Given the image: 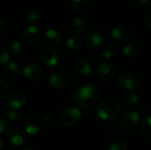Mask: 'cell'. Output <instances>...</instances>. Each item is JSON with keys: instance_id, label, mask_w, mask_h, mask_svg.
<instances>
[{"instance_id": "cell-5", "label": "cell", "mask_w": 151, "mask_h": 150, "mask_svg": "<svg viewBox=\"0 0 151 150\" xmlns=\"http://www.w3.org/2000/svg\"><path fill=\"white\" fill-rule=\"evenodd\" d=\"M22 38L24 42L28 46H35L40 40V31L37 27L31 25L25 28Z\"/></svg>"}, {"instance_id": "cell-1", "label": "cell", "mask_w": 151, "mask_h": 150, "mask_svg": "<svg viewBox=\"0 0 151 150\" xmlns=\"http://www.w3.org/2000/svg\"><path fill=\"white\" fill-rule=\"evenodd\" d=\"M73 102L79 106L90 109L96 105L99 101V94L97 89L90 84H83L79 86L73 94Z\"/></svg>"}, {"instance_id": "cell-24", "label": "cell", "mask_w": 151, "mask_h": 150, "mask_svg": "<svg viewBox=\"0 0 151 150\" xmlns=\"http://www.w3.org/2000/svg\"><path fill=\"white\" fill-rule=\"evenodd\" d=\"M6 118L8 119V121L12 124H17L19 123L21 118H22V116L21 114L17 111V110H9L7 112H6Z\"/></svg>"}, {"instance_id": "cell-26", "label": "cell", "mask_w": 151, "mask_h": 150, "mask_svg": "<svg viewBox=\"0 0 151 150\" xmlns=\"http://www.w3.org/2000/svg\"><path fill=\"white\" fill-rule=\"evenodd\" d=\"M138 101H139V96L135 93H133V92H130L129 94H127L125 98L126 103L130 107H134L138 103Z\"/></svg>"}, {"instance_id": "cell-3", "label": "cell", "mask_w": 151, "mask_h": 150, "mask_svg": "<svg viewBox=\"0 0 151 150\" xmlns=\"http://www.w3.org/2000/svg\"><path fill=\"white\" fill-rule=\"evenodd\" d=\"M82 112L77 108H67L61 114V122L67 126L76 125L81 118Z\"/></svg>"}, {"instance_id": "cell-17", "label": "cell", "mask_w": 151, "mask_h": 150, "mask_svg": "<svg viewBox=\"0 0 151 150\" xmlns=\"http://www.w3.org/2000/svg\"><path fill=\"white\" fill-rule=\"evenodd\" d=\"M50 85L55 88H64L67 83V79L64 73L61 72H56L53 73L49 80Z\"/></svg>"}, {"instance_id": "cell-8", "label": "cell", "mask_w": 151, "mask_h": 150, "mask_svg": "<svg viewBox=\"0 0 151 150\" xmlns=\"http://www.w3.org/2000/svg\"><path fill=\"white\" fill-rule=\"evenodd\" d=\"M42 118L39 116L33 115L27 119L25 123V129L28 134L35 135L41 131V129L42 128Z\"/></svg>"}, {"instance_id": "cell-36", "label": "cell", "mask_w": 151, "mask_h": 150, "mask_svg": "<svg viewBox=\"0 0 151 150\" xmlns=\"http://www.w3.org/2000/svg\"><path fill=\"white\" fill-rule=\"evenodd\" d=\"M4 29H5V24H4V22L0 19V34H2V33L4 31Z\"/></svg>"}, {"instance_id": "cell-7", "label": "cell", "mask_w": 151, "mask_h": 150, "mask_svg": "<svg viewBox=\"0 0 151 150\" xmlns=\"http://www.w3.org/2000/svg\"><path fill=\"white\" fill-rule=\"evenodd\" d=\"M104 42V36L103 34L96 30L89 31L84 38L85 45L91 50H95L99 48Z\"/></svg>"}, {"instance_id": "cell-30", "label": "cell", "mask_w": 151, "mask_h": 150, "mask_svg": "<svg viewBox=\"0 0 151 150\" xmlns=\"http://www.w3.org/2000/svg\"><path fill=\"white\" fill-rule=\"evenodd\" d=\"M113 54V49L111 46H105L101 50V57L104 59H109L111 57Z\"/></svg>"}, {"instance_id": "cell-25", "label": "cell", "mask_w": 151, "mask_h": 150, "mask_svg": "<svg viewBox=\"0 0 151 150\" xmlns=\"http://www.w3.org/2000/svg\"><path fill=\"white\" fill-rule=\"evenodd\" d=\"M127 145L125 141L117 139L114 140L109 146V150H127Z\"/></svg>"}, {"instance_id": "cell-21", "label": "cell", "mask_w": 151, "mask_h": 150, "mask_svg": "<svg viewBox=\"0 0 151 150\" xmlns=\"http://www.w3.org/2000/svg\"><path fill=\"white\" fill-rule=\"evenodd\" d=\"M72 29L75 33H82L86 29V22L81 17H76L73 19L71 24Z\"/></svg>"}, {"instance_id": "cell-16", "label": "cell", "mask_w": 151, "mask_h": 150, "mask_svg": "<svg viewBox=\"0 0 151 150\" xmlns=\"http://www.w3.org/2000/svg\"><path fill=\"white\" fill-rule=\"evenodd\" d=\"M73 67H74V71L78 74L82 75V76L88 75L91 72V65H90V64L86 59H83V58L76 60V62L74 63Z\"/></svg>"}, {"instance_id": "cell-2", "label": "cell", "mask_w": 151, "mask_h": 150, "mask_svg": "<svg viewBox=\"0 0 151 150\" xmlns=\"http://www.w3.org/2000/svg\"><path fill=\"white\" fill-rule=\"evenodd\" d=\"M120 111L121 106L118 100L113 98H106L99 103L97 114L101 119L111 121L120 113Z\"/></svg>"}, {"instance_id": "cell-10", "label": "cell", "mask_w": 151, "mask_h": 150, "mask_svg": "<svg viewBox=\"0 0 151 150\" xmlns=\"http://www.w3.org/2000/svg\"><path fill=\"white\" fill-rule=\"evenodd\" d=\"M42 41L49 47H58L61 44L62 38L58 31L48 29L42 34Z\"/></svg>"}, {"instance_id": "cell-28", "label": "cell", "mask_w": 151, "mask_h": 150, "mask_svg": "<svg viewBox=\"0 0 151 150\" xmlns=\"http://www.w3.org/2000/svg\"><path fill=\"white\" fill-rule=\"evenodd\" d=\"M40 13L37 11H30L26 17V20L28 23H35L40 19Z\"/></svg>"}, {"instance_id": "cell-15", "label": "cell", "mask_w": 151, "mask_h": 150, "mask_svg": "<svg viewBox=\"0 0 151 150\" xmlns=\"http://www.w3.org/2000/svg\"><path fill=\"white\" fill-rule=\"evenodd\" d=\"M26 103V96L22 92L17 91L9 97V104L13 110H19Z\"/></svg>"}, {"instance_id": "cell-20", "label": "cell", "mask_w": 151, "mask_h": 150, "mask_svg": "<svg viewBox=\"0 0 151 150\" xmlns=\"http://www.w3.org/2000/svg\"><path fill=\"white\" fill-rule=\"evenodd\" d=\"M73 9L78 12H86L90 6L89 0H72Z\"/></svg>"}, {"instance_id": "cell-35", "label": "cell", "mask_w": 151, "mask_h": 150, "mask_svg": "<svg viewBox=\"0 0 151 150\" xmlns=\"http://www.w3.org/2000/svg\"><path fill=\"white\" fill-rule=\"evenodd\" d=\"M6 129V124L4 122V120L0 118V133H3Z\"/></svg>"}, {"instance_id": "cell-12", "label": "cell", "mask_w": 151, "mask_h": 150, "mask_svg": "<svg viewBox=\"0 0 151 150\" xmlns=\"http://www.w3.org/2000/svg\"><path fill=\"white\" fill-rule=\"evenodd\" d=\"M8 141L14 146H20L26 142L27 137L25 133L18 128H12L7 133Z\"/></svg>"}, {"instance_id": "cell-27", "label": "cell", "mask_w": 151, "mask_h": 150, "mask_svg": "<svg viewBox=\"0 0 151 150\" xmlns=\"http://www.w3.org/2000/svg\"><path fill=\"white\" fill-rule=\"evenodd\" d=\"M23 48H22V45L19 42H14L10 44L9 46V53L13 55V56H16V55H19V53H21Z\"/></svg>"}, {"instance_id": "cell-19", "label": "cell", "mask_w": 151, "mask_h": 150, "mask_svg": "<svg viewBox=\"0 0 151 150\" xmlns=\"http://www.w3.org/2000/svg\"><path fill=\"white\" fill-rule=\"evenodd\" d=\"M141 131L145 137L151 138V115L145 116L141 120Z\"/></svg>"}, {"instance_id": "cell-18", "label": "cell", "mask_w": 151, "mask_h": 150, "mask_svg": "<svg viewBox=\"0 0 151 150\" xmlns=\"http://www.w3.org/2000/svg\"><path fill=\"white\" fill-rule=\"evenodd\" d=\"M82 43H83V38L78 34H74V35L70 36L66 42L67 47L72 50H79L82 46Z\"/></svg>"}, {"instance_id": "cell-11", "label": "cell", "mask_w": 151, "mask_h": 150, "mask_svg": "<svg viewBox=\"0 0 151 150\" xmlns=\"http://www.w3.org/2000/svg\"><path fill=\"white\" fill-rule=\"evenodd\" d=\"M140 122V116L135 111L127 112L121 118V126L124 129L130 130L134 128Z\"/></svg>"}, {"instance_id": "cell-37", "label": "cell", "mask_w": 151, "mask_h": 150, "mask_svg": "<svg viewBox=\"0 0 151 150\" xmlns=\"http://www.w3.org/2000/svg\"><path fill=\"white\" fill-rule=\"evenodd\" d=\"M22 150H32V148L29 147V146H25L22 148Z\"/></svg>"}, {"instance_id": "cell-34", "label": "cell", "mask_w": 151, "mask_h": 150, "mask_svg": "<svg viewBox=\"0 0 151 150\" xmlns=\"http://www.w3.org/2000/svg\"><path fill=\"white\" fill-rule=\"evenodd\" d=\"M144 19H145V21L146 23L150 26L151 27V9H150L144 15Z\"/></svg>"}, {"instance_id": "cell-4", "label": "cell", "mask_w": 151, "mask_h": 150, "mask_svg": "<svg viewBox=\"0 0 151 150\" xmlns=\"http://www.w3.org/2000/svg\"><path fill=\"white\" fill-rule=\"evenodd\" d=\"M118 84L123 90L128 92L135 91L139 87V81L135 76L130 73H124L119 77Z\"/></svg>"}, {"instance_id": "cell-9", "label": "cell", "mask_w": 151, "mask_h": 150, "mask_svg": "<svg viewBox=\"0 0 151 150\" xmlns=\"http://www.w3.org/2000/svg\"><path fill=\"white\" fill-rule=\"evenodd\" d=\"M115 67L111 63L102 62L97 67V75L104 80H110L115 75Z\"/></svg>"}, {"instance_id": "cell-38", "label": "cell", "mask_w": 151, "mask_h": 150, "mask_svg": "<svg viewBox=\"0 0 151 150\" xmlns=\"http://www.w3.org/2000/svg\"><path fill=\"white\" fill-rule=\"evenodd\" d=\"M3 147H4V144H3V141H2V140H0V150L3 149Z\"/></svg>"}, {"instance_id": "cell-29", "label": "cell", "mask_w": 151, "mask_h": 150, "mask_svg": "<svg viewBox=\"0 0 151 150\" xmlns=\"http://www.w3.org/2000/svg\"><path fill=\"white\" fill-rule=\"evenodd\" d=\"M10 92L9 86L3 80H0V100L5 99Z\"/></svg>"}, {"instance_id": "cell-32", "label": "cell", "mask_w": 151, "mask_h": 150, "mask_svg": "<svg viewBox=\"0 0 151 150\" xmlns=\"http://www.w3.org/2000/svg\"><path fill=\"white\" fill-rule=\"evenodd\" d=\"M42 118V121L45 122V123H51L53 121V119H54V117H53L52 113L47 112V113H45L43 115V117Z\"/></svg>"}, {"instance_id": "cell-14", "label": "cell", "mask_w": 151, "mask_h": 150, "mask_svg": "<svg viewBox=\"0 0 151 150\" xmlns=\"http://www.w3.org/2000/svg\"><path fill=\"white\" fill-rule=\"evenodd\" d=\"M24 75L30 80H36L42 75V69L37 64H28L24 68Z\"/></svg>"}, {"instance_id": "cell-6", "label": "cell", "mask_w": 151, "mask_h": 150, "mask_svg": "<svg viewBox=\"0 0 151 150\" xmlns=\"http://www.w3.org/2000/svg\"><path fill=\"white\" fill-rule=\"evenodd\" d=\"M41 61L48 66H55L59 60L58 53L51 48H44L40 52Z\"/></svg>"}, {"instance_id": "cell-31", "label": "cell", "mask_w": 151, "mask_h": 150, "mask_svg": "<svg viewBox=\"0 0 151 150\" xmlns=\"http://www.w3.org/2000/svg\"><path fill=\"white\" fill-rule=\"evenodd\" d=\"M9 58H10L9 51L4 47H0V65L7 63Z\"/></svg>"}, {"instance_id": "cell-22", "label": "cell", "mask_w": 151, "mask_h": 150, "mask_svg": "<svg viewBox=\"0 0 151 150\" xmlns=\"http://www.w3.org/2000/svg\"><path fill=\"white\" fill-rule=\"evenodd\" d=\"M123 52L129 57H135L140 53V48L134 43H129L124 46Z\"/></svg>"}, {"instance_id": "cell-13", "label": "cell", "mask_w": 151, "mask_h": 150, "mask_svg": "<svg viewBox=\"0 0 151 150\" xmlns=\"http://www.w3.org/2000/svg\"><path fill=\"white\" fill-rule=\"evenodd\" d=\"M112 36L119 41L127 40L131 35V30L124 24L116 25L111 30Z\"/></svg>"}, {"instance_id": "cell-23", "label": "cell", "mask_w": 151, "mask_h": 150, "mask_svg": "<svg viewBox=\"0 0 151 150\" xmlns=\"http://www.w3.org/2000/svg\"><path fill=\"white\" fill-rule=\"evenodd\" d=\"M19 66L16 63H10L8 64L5 68H4V73L5 75L11 79V80H13L15 79L18 74H19Z\"/></svg>"}, {"instance_id": "cell-33", "label": "cell", "mask_w": 151, "mask_h": 150, "mask_svg": "<svg viewBox=\"0 0 151 150\" xmlns=\"http://www.w3.org/2000/svg\"><path fill=\"white\" fill-rule=\"evenodd\" d=\"M138 4L141 7H149L151 6V0H137Z\"/></svg>"}, {"instance_id": "cell-39", "label": "cell", "mask_w": 151, "mask_h": 150, "mask_svg": "<svg viewBox=\"0 0 151 150\" xmlns=\"http://www.w3.org/2000/svg\"><path fill=\"white\" fill-rule=\"evenodd\" d=\"M129 2H130V4H134V3L135 2V0H130Z\"/></svg>"}]
</instances>
